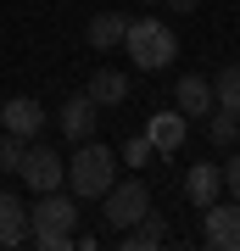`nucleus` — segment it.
Returning <instances> with one entry per match:
<instances>
[{
    "mask_svg": "<svg viewBox=\"0 0 240 251\" xmlns=\"http://www.w3.org/2000/svg\"><path fill=\"white\" fill-rule=\"evenodd\" d=\"M112 184H117V151L101 145V140H84L79 151H73V162H67V190H73V201H101Z\"/></svg>",
    "mask_w": 240,
    "mask_h": 251,
    "instance_id": "obj_1",
    "label": "nucleus"
},
{
    "mask_svg": "<svg viewBox=\"0 0 240 251\" xmlns=\"http://www.w3.org/2000/svg\"><path fill=\"white\" fill-rule=\"evenodd\" d=\"M73 224H79V206H73V196H62V190H45V196L28 206V240L39 251H67L73 246Z\"/></svg>",
    "mask_w": 240,
    "mask_h": 251,
    "instance_id": "obj_2",
    "label": "nucleus"
},
{
    "mask_svg": "<svg viewBox=\"0 0 240 251\" xmlns=\"http://www.w3.org/2000/svg\"><path fill=\"white\" fill-rule=\"evenodd\" d=\"M123 45H129V56H134V67H140V73H157V67H173L179 34H173L162 17H140V23H129Z\"/></svg>",
    "mask_w": 240,
    "mask_h": 251,
    "instance_id": "obj_3",
    "label": "nucleus"
},
{
    "mask_svg": "<svg viewBox=\"0 0 240 251\" xmlns=\"http://www.w3.org/2000/svg\"><path fill=\"white\" fill-rule=\"evenodd\" d=\"M101 201H107V229H117V234H123L129 224H140V218L151 212V190H145L140 179H117V184H112Z\"/></svg>",
    "mask_w": 240,
    "mask_h": 251,
    "instance_id": "obj_4",
    "label": "nucleus"
},
{
    "mask_svg": "<svg viewBox=\"0 0 240 251\" xmlns=\"http://www.w3.org/2000/svg\"><path fill=\"white\" fill-rule=\"evenodd\" d=\"M23 184L28 190H62V179H67V162H62V151H56V145H34L28 140V151H23Z\"/></svg>",
    "mask_w": 240,
    "mask_h": 251,
    "instance_id": "obj_5",
    "label": "nucleus"
},
{
    "mask_svg": "<svg viewBox=\"0 0 240 251\" xmlns=\"http://www.w3.org/2000/svg\"><path fill=\"white\" fill-rule=\"evenodd\" d=\"M56 123H62V140H73V145H84V140H95V123H101V106H95V100H89V95L79 90V95H67V100H62V117H56Z\"/></svg>",
    "mask_w": 240,
    "mask_h": 251,
    "instance_id": "obj_6",
    "label": "nucleus"
},
{
    "mask_svg": "<svg viewBox=\"0 0 240 251\" xmlns=\"http://www.w3.org/2000/svg\"><path fill=\"white\" fill-rule=\"evenodd\" d=\"M201 234H207L213 251H240V201H213Z\"/></svg>",
    "mask_w": 240,
    "mask_h": 251,
    "instance_id": "obj_7",
    "label": "nucleus"
},
{
    "mask_svg": "<svg viewBox=\"0 0 240 251\" xmlns=\"http://www.w3.org/2000/svg\"><path fill=\"white\" fill-rule=\"evenodd\" d=\"M0 128L17 134V140H34L39 128H45V106H39L34 95H11L6 106H0Z\"/></svg>",
    "mask_w": 240,
    "mask_h": 251,
    "instance_id": "obj_8",
    "label": "nucleus"
},
{
    "mask_svg": "<svg viewBox=\"0 0 240 251\" xmlns=\"http://www.w3.org/2000/svg\"><path fill=\"white\" fill-rule=\"evenodd\" d=\"M185 196L207 212V206L223 196V162H196V168L185 173Z\"/></svg>",
    "mask_w": 240,
    "mask_h": 251,
    "instance_id": "obj_9",
    "label": "nucleus"
},
{
    "mask_svg": "<svg viewBox=\"0 0 240 251\" xmlns=\"http://www.w3.org/2000/svg\"><path fill=\"white\" fill-rule=\"evenodd\" d=\"M173 106L185 112V117H196V123H201V117L218 106V95H213V84H207V78H196V73H190V78H179V84H173Z\"/></svg>",
    "mask_w": 240,
    "mask_h": 251,
    "instance_id": "obj_10",
    "label": "nucleus"
},
{
    "mask_svg": "<svg viewBox=\"0 0 240 251\" xmlns=\"http://www.w3.org/2000/svg\"><path fill=\"white\" fill-rule=\"evenodd\" d=\"M185 123L190 117L185 112H151V123H145V140H151V151H179V145H185Z\"/></svg>",
    "mask_w": 240,
    "mask_h": 251,
    "instance_id": "obj_11",
    "label": "nucleus"
},
{
    "mask_svg": "<svg viewBox=\"0 0 240 251\" xmlns=\"http://www.w3.org/2000/svg\"><path fill=\"white\" fill-rule=\"evenodd\" d=\"M123 34H129V17H117V11H95L89 28H84V45H89V50H117Z\"/></svg>",
    "mask_w": 240,
    "mask_h": 251,
    "instance_id": "obj_12",
    "label": "nucleus"
},
{
    "mask_svg": "<svg viewBox=\"0 0 240 251\" xmlns=\"http://www.w3.org/2000/svg\"><path fill=\"white\" fill-rule=\"evenodd\" d=\"M0 246H28V206L0 190Z\"/></svg>",
    "mask_w": 240,
    "mask_h": 251,
    "instance_id": "obj_13",
    "label": "nucleus"
},
{
    "mask_svg": "<svg viewBox=\"0 0 240 251\" xmlns=\"http://www.w3.org/2000/svg\"><path fill=\"white\" fill-rule=\"evenodd\" d=\"M84 95L95 100V106H123V100H129V78H123V73H112V67H101V73H89Z\"/></svg>",
    "mask_w": 240,
    "mask_h": 251,
    "instance_id": "obj_14",
    "label": "nucleus"
},
{
    "mask_svg": "<svg viewBox=\"0 0 240 251\" xmlns=\"http://www.w3.org/2000/svg\"><path fill=\"white\" fill-rule=\"evenodd\" d=\"M162 240H168V224H162L157 212H145L140 224H129L123 234H117V246H123V251H151V246H162Z\"/></svg>",
    "mask_w": 240,
    "mask_h": 251,
    "instance_id": "obj_15",
    "label": "nucleus"
},
{
    "mask_svg": "<svg viewBox=\"0 0 240 251\" xmlns=\"http://www.w3.org/2000/svg\"><path fill=\"white\" fill-rule=\"evenodd\" d=\"M201 123H207V134H213L218 145H240V112H229V106H213V112L201 117Z\"/></svg>",
    "mask_w": 240,
    "mask_h": 251,
    "instance_id": "obj_16",
    "label": "nucleus"
},
{
    "mask_svg": "<svg viewBox=\"0 0 240 251\" xmlns=\"http://www.w3.org/2000/svg\"><path fill=\"white\" fill-rule=\"evenodd\" d=\"M213 95H218V106H229V112H240V62H229L213 78Z\"/></svg>",
    "mask_w": 240,
    "mask_h": 251,
    "instance_id": "obj_17",
    "label": "nucleus"
},
{
    "mask_svg": "<svg viewBox=\"0 0 240 251\" xmlns=\"http://www.w3.org/2000/svg\"><path fill=\"white\" fill-rule=\"evenodd\" d=\"M23 151H28V140H17V134L0 128V173H17L23 168Z\"/></svg>",
    "mask_w": 240,
    "mask_h": 251,
    "instance_id": "obj_18",
    "label": "nucleus"
},
{
    "mask_svg": "<svg viewBox=\"0 0 240 251\" xmlns=\"http://www.w3.org/2000/svg\"><path fill=\"white\" fill-rule=\"evenodd\" d=\"M123 162H129V168H145V162H151V140H145V134H134V140L123 145Z\"/></svg>",
    "mask_w": 240,
    "mask_h": 251,
    "instance_id": "obj_19",
    "label": "nucleus"
},
{
    "mask_svg": "<svg viewBox=\"0 0 240 251\" xmlns=\"http://www.w3.org/2000/svg\"><path fill=\"white\" fill-rule=\"evenodd\" d=\"M223 190H229V201H240V151L223 162Z\"/></svg>",
    "mask_w": 240,
    "mask_h": 251,
    "instance_id": "obj_20",
    "label": "nucleus"
},
{
    "mask_svg": "<svg viewBox=\"0 0 240 251\" xmlns=\"http://www.w3.org/2000/svg\"><path fill=\"white\" fill-rule=\"evenodd\" d=\"M196 6H201V0H168V11H179V17H190Z\"/></svg>",
    "mask_w": 240,
    "mask_h": 251,
    "instance_id": "obj_21",
    "label": "nucleus"
},
{
    "mask_svg": "<svg viewBox=\"0 0 240 251\" xmlns=\"http://www.w3.org/2000/svg\"><path fill=\"white\" fill-rule=\"evenodd\" d=\"M145 6H157V0H145Z\"/></svg>",
    "mask_w": 240,
    "mask_h": 251,
    "instance_id": "obj_22",
    "label": "nucleus"
}]
</instances>
